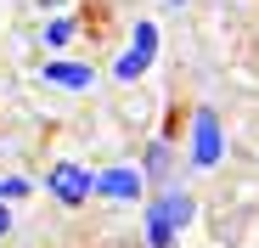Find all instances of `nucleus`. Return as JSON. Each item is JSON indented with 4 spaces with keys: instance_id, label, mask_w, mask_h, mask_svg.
I'll use <instances>...</instances> for the list:
<instances>
[{
    "instance_id": "nucleus-1",
    "label": "nucleus",
    "mask_w": 259,
    "mask_h": 248,
    "mask_svg": "<svg viewBox=\"0 0 259 248\" xmlns=\"http://www.w3.org/2000/svg\"><path fill=\"white\" fill-rule=\"evenodd\" d=\"M192 220H197V197L181 192V186H169L152 209H147V220H141V248H175Z\"/></svg>"
},
{
    "instance_id": "nucleus-2",
    "label": "nucleus",
    "mask_w": 259,
    "mask_h": 248,
    "mask_svg": "<svg viewBox=\"0 0 259 248\" xmlns=\"http://www.w3.org/2000/svg\"><path fill=\"white\" fill-rule=\"evenodd\" d=\"M192 170H214L226 158V130H220V113L214 107H192Z\"/></svg>"
},
{
    "instance_id": "nucleus-3",
    "label": "nucleus",
    "mask_w": 259,
    "mask_h": 248,
    "mask_svg": "<svg viewBox=\"0 0 259 248\" xmlns=\"http://www.w3.org/2000/svg\"><path fill=\"white\" fill-rule=\"evenodd\" d=\"M152 57H158V23H152V17H141V23H136V39H130V51L113 62V79H118V85L141 79V73L152 68Z\"/></svg>"
},
{
    "instance_id": "nucleus-4",
    "label": "nucleus",
    "mask_w": 259,
    "mask_h": 248,
    "mask_svg": "<svg viewBox=\"0 0 259 248\" xmlns=\"http://www.w3.org/2000/svg\"><path fill=\"white\" fill-rule=\"evenodd\" d=\"M96 192H102L107 203H136V197L147 192V170H141V163H113V170L96 175Z\"/></svg>"
},
{
    "instance_id": "nucleus-5",
    "label": "nucleus",
    "mask_w": 259,
    "mask_h": 248,
    "mask_svg": "<svg viewBox=\"0 0 259 248\" xmlns=\"http://www.w3.org/2000/svg\"><path fill=\"white\" fill-rule=\"evenodd\" d=\"M46 192H51L57 203H68V209H79V203L96 192V175L79 170V163H57V170L46 175Z\"/></svg>"
},
{
    "instance_id": "nucleus-6",
    "label": "nucleus",
    "mask_w": 259,
    "mask_h": 248,
    "mask_svg": "<svg viewBox=\"0 0 259 248\" xmlns=\"http://www.w3.org/2000/svg\"><path fill=\"white\" fill-rule=\"evenodd\" d=\"M39 79L57 91H91L96 85V68L91 62H39Z\"/></svg>"
},
{
    "instance_id": "nucleus-7",
    "label": "nucleus",
    "mask_w": 259,
    "mask_h": 248,
    "mask_svg": "<svg viewBox=\"0 0 259 248\" xmlns=\"http://www.w3.org/2000/svg\"><path fill=\"white\" fill-rule=\"evenodd\" d=\"M163 163H169V136H152V147H147V175H163Z\"/></svg>"
},
{
    "instance_id": "nucleus-8",
    "label": "nucleus",
    "mask_w": 259,
    "mask_h": 248,
    "mask_svg": "<svg viewBox=\"0 0 259 248\" xmlns=\"http://www.w3.org/2000/svg\"><path fill=\"white\" fill-rule=\"evenodd\" d=\"M68 39H73V23H68V17H57V23H46V46H51V51H62Z\"/></svg>"
},
{
    "instance_id": "nucleus-9",
    "label": "nucleus",
    "mask_w": 259,
    "mask_h": 248,
    "mask_svg": "<svg viewBox=\"0 0 259 248\" xmlns=\"http://www.w3.org/2000/svg\"><path fill=\"white\" fill-rule=\"evenodd\" d=\"M34 186L23 181V175H6V181H0V203H17V197H28Z\"/></svg>"
},
{
    "instance_id": "nucleus-10",
    "label": "nucleus",
    "mask_w": 259,
    "mask_h": 248,
    "mask_svg": "<svg viewBox=\"0 0 259 248\" xmlns=\"http://www.w3.org/2000/svg\"><path fill=\"white\" fill-rule=\"evenodd\" d=\"M12 231V209H6V203H0V237H6Z\"/></svg>"
}]
</instances>
